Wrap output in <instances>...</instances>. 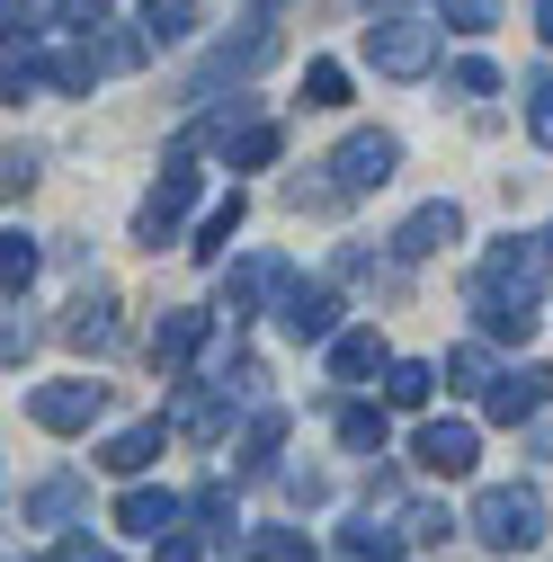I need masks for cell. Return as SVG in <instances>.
<instances>
[{"mask_svg":"<svg viewBox=\"0 0 553 562\" xmlns=\"http://www.w3.org/2000/svg\"><path fill=\"white\" fill-rule=\"evenodd\" d=\"M358 45H366V63H375L384 81H420L429 63H438V27H429L420 10H375Z\"/></svg>","mask_w":553,"mask_h":562,"instance_id":"1","label":"cell"},{"mask_svg":"<svg viewBox=\"0 0 553 562\" xmlns=\"http://www.w3.org/2000/svg\"><path fill=\"white\" fill-rule=\"evenodd\" d=\"M492 553H527L535 536H544V501L535 491H518V482H492V491H473V518H464Z\"/></svg>","mask_w":553,"mask_h":562,"instance_id":"2","label":"cell"},{"mask_svg":"<svg viewBox=\"0 0 553 562\" xmlns=\"http://www.w3.org/2000/svg\"><path fill=\"white\" fill-rule=\"evenodd\" d=\"M196 205V153H170V170L153 179V196H144V215H134V241L144 250H161L170 233H179V215Z\"/></svg>","mask_w":553,"mask_h":562,"instance_id":"3","label":"cell"},{"mask_svg":"<svg viewBox=\"0 0 553 562\" xmlns=\"http://www.w3.org/2000/svg\"><path fill=\"white\" fill-rule=\"evenodd\" d=\"M99 411H108V384H90V375H72V384H36V393H27V419H36L45 438H81Z\"/></svg>","mask_w":553,"mask_h":562,"instance_id":"4","label":"cell"},{"mask_svg":"<svg viewBox=\"0 0 553 562\" xmlns=\"http://www.w3.org/2000/svg\"><path fill=\"white\" fill-rule=\"evenodd\" d=\"M393 170H402V144H393V134H375V125L349 134V144L330 153V188H339V196H366V188H384Z\"/></svg>","mask_w":553,"mask_h":562,"instance_id":"5","label":"cell"},{"mask_svg":"<svg viewBox=\"0 0 553 562\" xmlns=\"http://www.w3.org/2000/svg\"><path fill=\"white\" fill-rule=\"evenodd\" d=\"M473 322H482V339H527V330H535V286L473 277Z\"/></svg>","mask_w":553,"mask_h":562,"instance_id":"6","label":"cell"},{"mask_svg":"<svg viewBox=\"0 0 553 562\" xmlns=\"http://www.w3.org/2000/svg\"><path fill=\"white\" fill-rule=\"evenodd\" d=\"M276 330L304 339V348H330L339 339V295L330 286H295V277H286V295H276Z\"/></svg>","mask_w":553,"mask_h":562,"instance_id":"7","label":"cell"},{"mask_svg":"<svg viewBox=\"0 0 553 562\" xmlns=\"http://www.w3.org/2000/svg\"><path fill=\"white\" fill-rule=\"evenodd\" d=\"M286 277H295V268L276 259V250H250V259H233V277H224V304H215V313L250 322V313H259L268 295H286Z\"/></svg>","mask_w":553,"mask_h":562,"instance_id":"8","label":"cell"},{"mask_svg":"<svg viewBox=\"0 0 553 562\" xmlns=\"http://www.w3.org/2000/svg\"><path fill=\"white\" fill-rule=\"evenodd\" d=\"M268 54H276V36H268V27H241V36H224L215 54L196 63V99H215L224 81H250V72H259Z\"/></svg>","mask_w":553,"mask_h":562,"instance_id":"9","label":"cell"},{"mask_svg":"<svg viewBox=\"0 0 553 562\" xmlns=\"http://www.w3.org/2000/svg\"><path fill=\"white\" fill-rule=\"evenodd\" d=\"M473 456H482V438H473V419H429L420 438H410V464L420 473H473Z\"/></svg>","mask_w":553,"mask_h":562,"instance_id":"10","label":"cell"},{"mask_svg":"<svg viewBox=\"0 0 553 562\" xmlns=\"http://www.w3.org/2000/svg\"><path fill=\"white\" fill-rule=\"evenodd\" d=\"M553 402V367H509L492 393H482V419H500V429H518V419H535Z\"/></svg>","mask_w":553,"mask_h":562,"instance_id":"11","label":"cell"},{"mask_svg":"<svg viewBox=\"0 0 553 562\" xmlns=\"http://www.w3.org/2000/svg\"><path fill=\"white\" fill-rule=\"evenodd\" d=\"M447 241H464V215H455V205H420V215L393 233V259H438Z\"/></svg>","mask_w":553,"mask_h":562,"instance_id":"12","label":"cell"},{"mask_svg":"<svg viewBox=\"0 0 553 562\" xmlns=\"http://www.w3.org/2000/svg\"><path fill=\"white\" fill-rule=\"evenodd\" d=\"M330 375H339V384H375V375H393V348H384L375 330H339V339H330Z\"/></svg>","mask_w":553,"mask_h":562,"instance_id":"13","label":"cell"},{"mask_svg":"<svg viewBox=\"0 0 553 562\" xmlns=\"http://www.w3.org/2000/svg\"><path fill=\"white\" fill-rule=\"evenodd\" d=\"M179 518H188V509L170 501V491H153V482H134L125 501H116V527H125V536H170Z\"/></svg>","mask_w":553,"mask_h":562,"instance_id":"14","label":"cell"},{"mask_svg":"<svg viewBox=\"0 0 553 562\" xmlns=\"http://www.w3.org/2000/svg\"><path fill=\"white\" fill-rule=\"evenodd\" d=\"M205 330H215V313H161V330H153V367H161V375L188 367L196 348H205Z\"/></svg>","mask_w":553,"mask_h":562,"instance_id":"15","label":"cell"},{"mask_svg":"<svg viewBox=\"0 0 553 562\" xmlns=\"http://www.w3.org/2000/svg\"><path fill=\"white\" fill-rule=\"evenodd\" d=\"M161 447H170V429H161V419H134V429H116V438L99 447V464H108V473H144Z\"/></svg>","mask_w":553,"mask_h":562,"instance_id":"16","label":"cell"},{"mask_svg":"<svg viewBox=\"0 0 553 562\" xmlns=\"http://www.w3.org/2000/svg\"><path fill=\"white\" fill-rule=\"evenodd\" d=\"M63 339H72V348H108V339H116V295L90 286L72 313H63Z\"/></svg>","mask_w":553,"mask_h":562,"instance_id":"17","label":"cell"},{"mask_svg":"<svg viewBox=\"0 0 553 562\" xmlns=\"http://www.w3.org/2000/svg\"><path fill=\"white\" fill-rule=\"evenodd\" d=\"M27 518H36V527H63V518H81V473H45V482L27 491Z\"/></svg>","mask_w":553,"mask_h":562,"instance_id":"18","label":"cell"},{"mask_svg":"<svg viewBox=\"0 0 553 562\" xmlns=\"http://www.w3.org/2000/svg\"><path fill=\"white\" fill-rule=\"evenodd\" d=\"M276 447H286V411L259 402V411H250V429H241V473H268V456H276Z\"/></svg>","mask_w":553,"mask_h":562,"instance_id":"19","label":"cell"},{"mask_svg":"<svg viewBox=\"0 0 553 562\" xmlns=\"http://www.w3.org/2000/svg\"><path fill=\"white\" fill-rule=\"evenodd\" d=\"M241 215H250V205H241V188H233L224 205H205V224H196V241H188V250H196V259H224V250H233V233H241Z\"/></svg>","mask_w":553,"mask_h":562,"instance_id":"20","label":"cell"},{"mask_svg":"<svg viewBox=\"0 0 553 562\" xmlns=\"http://www.w3.org/2000/svg\"><path fill=\"white\" fill-rule=\"evenodd\" d=\"M429 393H438V367L393 358V375H384V402H393V411H429Z\"/></svg>","mask_w":553,"mask_h":562,"instance_id":"21","label":"cell"},{"mask_svg":"<svg viewBox=\"0 0 553 562\" xmlns=\"http://www.w3.org/2000/svg\"><path fill=\"white\" fill-rule=\"evenodd\" d=\"M134 27H144L153 45H188L196 36V10H188V0H144V19H134Z\"/></svg>","mask_w":553,"mask_h":562,"instance_id":"22","label":"cell"},{"mask_svg":"<svg viewBox=\"0 0 553 562\" xmlns=\"http://www.w3.org/2000/svg\"><path fill=\"white\" fill-rule=\"evenodd\" d=\"M241 562H313V536H304V527H259V536L241 544Z\"/></svg>","mask_w":553,"mask_h":562,"instance_id":"23","label":"cell"},{"mask_svg":"<svg viewBox=\"0 0 553 562\" xmlns=\"http://www.w3.org/2000/svg\"><path fill=\"white\" fill-rule=\"evenodd\" d=\"M447 384H455V393H492V384H500V367H492V348H482V339H464L455 358H447Z\"/></svg>","mask_w":553,"mask_h":562,"instance_id":"24","label":"cell"},{"mask_svg":"<svg viewBox=\"0 0 553 562\" xmlns=\"http://www.w3.org/2000/svg\"><path fill=\"white\" fill-rule=\"evenodd\" d=\"M339 447H349V456H384V411L349 402V411H339Z\"/></svg>","mask_w":553,"mask_h":562,"instance_id":"25","label":"cell"},{"mask_svg":"<svg viewBox=\"0 0 553 562\" xmlns=\"http://www.w3.org/2000/svg\"><path fill=\"white\" fill-rule=\"evenodd\" d=\"M99 63H108V54H90V45H63V54H54V90H63V99H81V90L99 81Z\"/></svg>","mask_w":553,"mask_h":562,"instance_id":"26","label":"cell"},{"mask_svg":"<svg viewBox=\"0 0 553 562\" xmlns=\"http://www.w3.org/2000/svg\"><path fill=\"white\" fill-rule=\"evenodd\" d=\"M224 402H233L224 384H215V393H188V402H179V429H188V438H224Z\"/></svg>","mask_w":553,"mask_h":562,"instance_id":"27","label":"cell"},{"mask_svg":"<svg viewBox=\"0 0 553 562\" xmlns=\"http://www.w3.org/2000/svg\"><path fill=\"white\" fill-rule=\"evenodd\" d=\"M224 153H233V170H268V161H276V125H241V134H224Z\"/></svg>","mask_w":553,"mask_h":562,"instance_id":"28","label":"cell"},{"mask_svg":"<svg viewBox=\"0 0 553 562\" xmlns=\"http://www.w3.org/2000/svg\"><path fill=\"white\" fill-rule=\"evenodd\" d=\"M304 108H349V72L339 63H304Z\"/></svg>","mask_w":553,"mask_h":562,"instance_id":"29","label":"cell"},{"mask_svg":"<svg viewBox=\"0 0 553 562\" xmlns=\"http://www.w3.org/2000/svg\"><path fill=\"white\" fill-rule=\"evenodd\" d=\"M349 553H358V562H402V553H410V536H384L375 518H358V527H349Z\"/></svg>","mask_w":553,"mask_h":562,"instance_id":"30","label":"cell"},{"mask_svg":"<svg viewBox=\"0 0 553 562\" xmlns=\"http://www.w3.org/2000/svg\"><path fill=\"white\" fill-rule=\"evenodd\" d=\"M438 19L464 27V36H492L500 27V0H438Z\"/></svg>","mask_w":553,"mask_h":562,"instance_id":"31","label":"cell"},{"mask_svg":"<svg viewBox=\"0 0 553 562\" xmlns=\"http://www.w3.org/2000/svg\"><path fill=\"white\" fill-rule=\"evenodd\" d=\"M527 134H535V153H553V72L527 81Z\"/></svg>","mask_w":553,"mask_h":562,"instance_id":"32","label":"cell"},{"mask_svg":"<svg viewBox=\"0 0 553 562\" xmlns=\"http://www.w3.org/2000/svg\"><path fill=\"white\" fill-rule=\"evenodd\" d=\"M27 277H36V241H27V233H10V241H0V286H10V304H19Z\"/></svg>","mask_w":553,"mask_h":562,"instance_id":"33","label":"cell"},{"mask_svg":"<svg viewBox=\"0 0 553 562\" xmlns=\"http://www.w3.org/2000/svg\"><path fill=\"white\" fill-rule=\"evenodd\" d=\"M402 536H410V544H447V536H455V518L420 501V509H402Z\"/></svg>","mask_w":553,"mask_h":562,"instance_id":"34","label":"cell"},{"mask_svg":"<svg viewBox=\"0 0 553 562\" xmlns=\"http://www.w3.org/2000/svg\"><path fill=\"white\" fill-rule=\"evenodd\" d=\"M455 90H464V99H492V90H500V72H492L482 54H464V63H455Z\"/></svg>","mask_w":553,"mask_h":562,"instance_id":"35","label":"cell"},{"mask_svg":"<svg viewBox=\"0 0 553 562\" xmlns=\"http://www.w3.org/2000/svg\"><path fill=\"white\" fill-rule=\"evenodd\" d=\"M153 562H205V536L170 527V536H153Z\"/></svg>","mask_w":553,"mask_h":562,"instance_id":"36","label":"cell"},{"mask_svg":"<svg viewBox=\"0 0 553 562\" xmlns=\"http://www.w3.org/2000/svg\"><path fill=\"white\" fill-rule=\"evenodd\" d=\"M54 10H63V27H81V36L108 27V0H54Z\"/></svg>","mask_w":553,"mask_h":562,"instance_id":"37","label":"cell"},{"mask_svg":"<svg viewBox=\"0 0 553 562\" xmlns=\"http://www.w3.org/2000/svg\"><path fill=\"white\" fill-rule=\"evenodd\" d=\"M27 348H36V330H27V322H19V304H10V330H0V358H10V367H19V358H27Z\"/></svg>","mask_w":553,"mask_h":562,"instance_id":"38","label":"cell"},{"mask_svg":"<svg viewBox=\"0 0 553 562\" xmlns=\"http://www.w3.org/2000/svg\"><path fill=\"white\" fill-rule=\"evenodd\" d=\"M188 509H196L205 527H224V518H233V491H196V501H188Z\"/></svg>","mask_w":553,"mask_h":562,"instance_id":"39","label":"cell"},{"mask_svg":"<svg viewBox=\"0 0 553 562\" xmlns=\"http://www.w3.org/2000/svg\"><path fill=\"white\" fill-rule=\"evenodd\" d=\"M54 562H116V553H108V544H63Z\"/></svg>","mask_w":553,"mask_h":562,"instance_id":"40","label":"cell"},{"mask_svg":"<svg viewBox=\"0 0 553 562\" xmlns=\"http://www.w3.org/2000/svg\"><path fill=\"white\" fill-rule=\"evenodd\" d=\"M544 36H553V0H544Z\"/></svg>","mask_w":553,"mask_h":562,"instance_id":"41","label":"cell"}]
</instances>
